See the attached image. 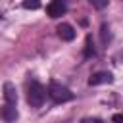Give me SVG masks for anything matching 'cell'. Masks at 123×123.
<instances>
[{
	"label": "cell",
	"mask_w": 123,
	"mask_h": 123,
	"mask_svg": "<svg viewBox=\"0 0 123 123\" xmlns=\"http://www.w3.org/2000/svg\"><path fill=\"white\" fill-rule=\"evenodd\" d=\"M48 96H50L56 104H63V102L73 100V92H71L67 86H63L62 83H58V81H52V83L48 85Z\"/></svg>",
	"instance_id": "1"
},
{
	"label": "cell",
	"mask_w": 123,
	"mask_h": 123,
	"mask_svg": "<svg viewBox=\"0 0 123 123\" xmlns=\"http://www.w3.org/2000/svg\"><path fill=\"white\" fill-rule=\"evenodd\" d=\"M44 98H46L44 86L37 81H31V85L27 86V102L31 104V108H40L44 104Z\"/></svg>",
	"instance_id": "2"
},
{
	"label": "cell",
	"mask_w": 123,
	"mask_h": 123,
	"mask_svg": "<svg viewBox=\"0 0 123 123\" xmlns=\"http://www.w3.org/2000/svg\"><path fill=\"white\" fill-rule=\"evenodd\" d=\"M19 117V113H17V108H15V104H4L2 108H0V119L4 121V123H15V119Z\"/></svg>",
	"instance_id": "3"
},
{
	"label": "cell",
	"mask_w": 123,
	"mask_h": 123,
	"mask_svg": "<svg viewBox=\"0 0 123 123\" xmlns=\"http://www.w3.org/2000/svg\"><path fill=\"white\" fill-rule=\"evenodd\" d=\"M65 12H67V6L63 4V0H52V2L46 6V13H48L52 19H56V17L63 15Z\"/></svg>",
	"instance_id": "4"
},
{
	"label": "cell",
	"mask_w": 123,
	"mask_h": 123,
	"mask_svg": "<svg viewBox=\"0 0 123 123\" xmlns=\"http://www.w3.org/2000/svg\"><path fill=\"white\" fill-rule=\"evenodd\" d=\"M113 81V75L110 71H96L88 77V85L90 86H96V85H104V83H111Z\"/></svg>",
	"instance_id": "5"
},
{
	"label": "cell",
	"mask_w": 123,
	"mask_h": 123,
	"mask_svg": "<svg viewBox=\"0 0 123 123\" xmlns=\"http://www.w3.org/2000/svg\"><path fill=\"white\" fill-rule=\"evenodd\" d=\"M56 31H58V37L62 40H65V42H71L75 38V35H77L75 29H73V25H69V23H60L56 27Z\"/></svg>",
	"instance_id": "6"
},
{
	"label": "cell",
	"mask_w": 123,
	"mask_h": 123,
	"mask_svg": "<svg viewBox=\"0 0 123 123\" xmlns=\"http://www.w3.org/2000/svg\"><path fill=\"white\" fill-rule=\"evenodd\" d=\"M4 100L8 104H15L17 102V90H15V85L13 83H4Z\"/></svg>",
	"instance_id": "7"
},
{
	"label": "cell",
	"mask_w": 123,
	"mask_h": 123,
	"mask_svg": "<svg viewBox=\"0 0 123 123\" xmlns=\"http://www.w3.org/2000/svg\"><path fill=\"white\" fill-rule=\"evenodd\" d=\"M96 56V50H94V42H92V37L88 35L86 40H85V58H94Z\"/></svg>",
	"instance_id": "8"
},
{
	"label": "cell",
	"mask_w": 123,
	"mask_h": 123,
	"mask_svg": "<svg viewBox=\"0 0 123 123\" xmlns=\"http://www.w3.org/2000/svg\"><path fill=\"white\" fill-rule=\"evenodd\" d=\"M21 6H23L25 10H38V8H40V0H23Z\"/></svg>",
	"instance_id": "9"
},
{
	"label": "cell",
	"mask_w": 123,
	"mask_h": 123,
	"mask_svg": "<svg viewBox=\"0 0 123 123\" xmlns=\"http://www.w3.org/2000/svg\"><path fill=\"white\" fill-rule=\"evenodd\" d=\"M100 37H102V42H104V44H108L110 38H111V35H110V27H108L106 23H104L102 29H100Z\"/></svg>",
	"instance_id": "10"
},
{
	"label": "cell",
	"mask_w": 123,
	"mask_h": 123,
	"mask_svg": "<svg viewBox=\"0 0 123 123\" xmlns=\"http://www.w3.org/2000/svg\"><path fill=\"white\" fill-rule=\"evenodd\" d=\"M90 4H92L96 10H102V8L108 6V0H90Z\"/></svg>",
	"instance_id": "11"
},
{
	"label": "cell",
	"mask_w": 123,
	"mask_h": 123,
	"mask_svg": "<svg viewBox=\"0 0 123 123\" xmlns=\"http://www.w3.org/2000/svg\"><path fill=\"white\" fill-rule=\"evenodd\" d=\"M83 123H104L100 117H86V119H83Z\"/></svg>",
	"instance_id": "12"
},
{
	"label": "cell",
	"mask_w": 123,
	"mask_h": 123,
	"mask_svg": "<svg viewBox=\"0 0 123 123\" xmlns=\"http://www.w3.org/2000/svg\"><path fill=\"white\" fill-rule=\"evenodd\" d=\"M113 123H123V115L121 113H115L113 115Z\"/></svg>",
	"instance_id": "13"
}]
</instances>
